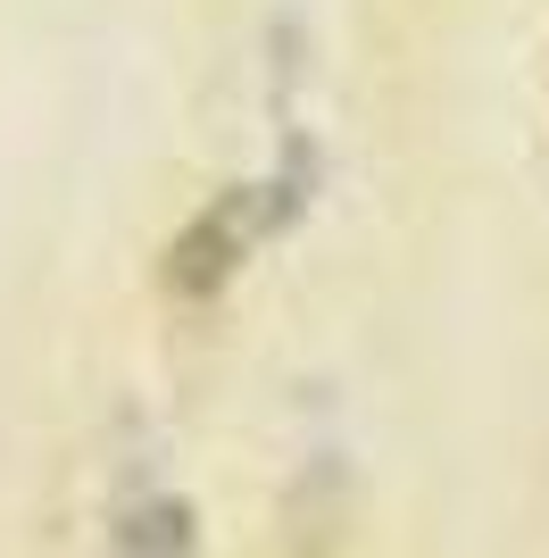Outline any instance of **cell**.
<instances>
[{"instance_id":"1","label":"cell","mask_w":549,"mask_h":558,"mask_svg":"<svg viewBox=\"0 0 549 558\" xmlns=\"http://www.w3.org/2000/svg\"><path fill=\"white\" fill-rule=\"evenodd\" d=\"M242 251H251V201L233 192V201H217V209H208L200 226L175 242V258H167V283H175V292H217V283L242 267Z\"/></svg>"}]
</instances>
